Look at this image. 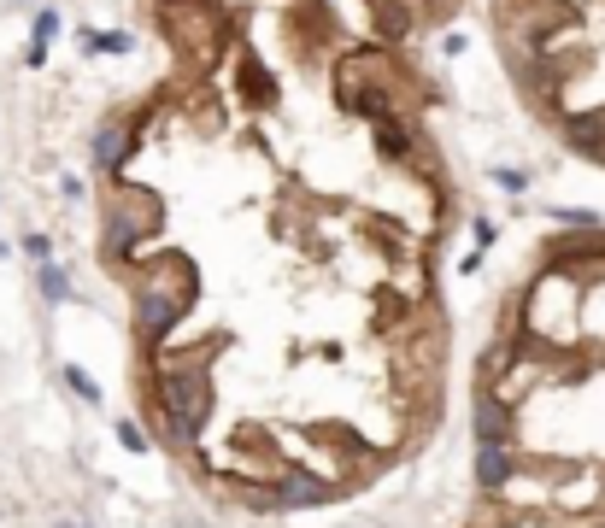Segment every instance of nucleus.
Listing matches in <instances>:
<instances>
[{"mask_svg": "<svg viewBox=\"0 0 605 528\" xmlns=\"http://www.w3.org/2000/svg\"><path fill=\"white\" fill-rule=\"evenodd\" d=\"M18 253L30 259V264H47V259H54V241H47L42 230H30V235H24V241H18Z\"/></svg>", "mask_w": 605, "mask_h": 528, "instance_id": "dca6fc26", "label": "nucleus"}, {"mask_svg": "<svg viewBox=\"0 0 605 528\" xmlns=\"http://www.w3.org/2000/svg\"><path fill=\"white\" fill-rule=\"evenodd\" d=\"M6 253H12V247H6V241H0V259H6Z\"/></svg>", "mask_w": 605, "mask_h": 528, "instance_id": "4be33fe9", "label": "nucleus"}, {"mask_svg": "<svg viewBox=\"0 0 605 528\" xmlns=\"http://www.w3.org/2000/svg\"><path fill=\"white\" fill-rule=\"evenodd\" d=\"M471 440L476 446H523V411H517L500 387L476 382V394H471Z\"/></svg>", "mask_w": 605, "mask_h": 528, "instance_id": "7ed1b4c3", "label": "nucleus"}, {"mask_svg": "<svg viewBox=\"0 0 605 528\" xmlns=\"http://www.w3.org/2000/svg\"><path fill=\"white\" fill-rule=\"evenodd\" d=\"M59 30H65V12H59V6H42V12H30V42L54 47V42H59Z\"/></svg>", "mask_w": 605, "mask_h": 528, "instance_id": "9b49d317", "label": "nucleus"}, {"mask_svg": "<svg viewBox=\"0 0 605 528\" xmlns=\"http://www.w3.org/2000/svg\"><path fill=\"white\" fill-rule=\"evenodd\" d=\"M552 223H559V230H600L594 211H576V206H552Z\"/></svg>", "mask_w": 605, "mask_h": 528, "instance_id": "2eb2a0df", "label": "nucleus"}, {"mask_svg": "<svg viewBox=\"0 0 605 528\" xmlns=\"http://www.w3.org/2000/svg\"><path fill=\"white\" fill-rule=\"evenodd\" d=\"M236 94H241V106L270 112V106L282 100V83L270 77V65H259L253 54H241V59H236Z\"/></svg>", "mask_w": 605, "mask_h": 528, "instance_id": "0eeeda50", "label": "nucleus"}, {"mask_svg": "<svg viewBox=\"0 0 605 528\" xmlns=\"http://www.w3.org/2000/svg\"><path fill=\"white\" fill-rule=\"evenodd\" d=\"M523 470H529L523 446H476V458H471V482H476L483 499H505L523 482Z\"/></svg>", "mask_w": 605, "mask_h": 528, "instance_id": "20e7f679", "label": "nucleus"}, {"mask_svg": "<svg viewBox=\"0 0 605 528\" xmlns=\"http://www.w3.org/2000/svg\"><path fill=\"white\" fill-rule=\"evenodd\" d=\"M59 376H65V387H71V394H77L83 399V406H101V382H94V376L89 370H83V364H65V370H59Z\"/></svg>", "mask_w": 605, "mask_h": 528, "instance_id": "f8f14e48", "label": "nucleus"}, {"mask_svg": "<svg viewBox=\"0 0 605 528\" xmlns=\"http://www.w3.org/2000/svg\"><path fill=\"white\" fill-rule=\"evenodd\" d=\"M370 147H376V159L382 165H394V171H412V153H417V130L405 118H382V123H370Z\"/></svg>", "mask_w": 605, "mask_h": 528, "instance_id": "423d86ee", "label": "nucleus"}, {"mask_svg": "<svg viewBox=\"0 0 605 528\" xmlns=\"http://www.w3.org/2000/svg\"><path fill=\"white\" fill-rule=\"evenodd\" d=\"M464 47H471V35H464V30H447V35H441V54H447V59H459Z\"/></svg>", "mask_w": 605, "mask_h": 528, "instance_id": "f3484780", "label": "nucleus"}, {"mask_svg": "<svg viewBox=\"0 0 605 528\" xmlns=\"http://www.w3.org/2000/svg\"><path fill=\"white\" fill-rule=\"evenodd\" d=\"M488 182L500 188V194H512V200H523V194H529V171H517V165H493V171H488Z\"/></svg>", "mask_w": 605, "mask_h": 528, "instance_id": "ddd939ff", "label": "nucleus"}, {"mask_svg": "<svg viewBox=\"0 0 605 528\" xmlns=\"http://www.w3.org/2000/svg\"><path fill=\"white\" fill-rule=\"evenodd\" d=\"M493 241H500V223L476 211V218H471V247H476V253H493Z\"/></svg>", "mask_w": 605, "mask_h": 528, "instance_id": "4468645a", "label": "nucleus"}, {"mask_svg": "<svg viewBox=\"0 0 605 528\" xmlns=\"http://www.w3.org/2000/svg\"><path fill=\"white\" fill-rule=\"evenodd\" d=\"M165 230V200L153 194V188L130 182V176H112V182H101V259L112 276L130 282L135 259L147 253V241Z\"/></svg>", "mask_w": 605, "mask_h": 528, "instance_id": "f257e3e1", "label": "nucleus"}, {"mask_svg": "<svg viewBox=\"0 0 605 528\" xmlns=\"http://www.w3.org/2000/svg\"><path fill=\"white\" fill-rule=\"evenodd\" d=\"M112 435H118V446H123V452H135V458H147V452L159 446V435L147 429L141 417H118V429H112Z\"/></svg>", "mask_w": 605, "mask_h": 528, "instance_id": "9d476101", "label": "nucleus"}, {"mask_svg": "<svg viewBox=\"0 0 605 528\" xmlns=\"http://www.w3.org/2000/svg\"><path fill=\"white\" fill-rule=\"evenodd\" d=\"M159 6H218V0H159Z\"/></svg>", "mask_w": 605, "mask_h": 528, "instance_id": "aec40b11", "label": "nucleus"}, {"mask_svg": "<svg viewBox=\"0 0 605 528\" xmlns=\"http://www.w3.org/2000/svg\"><path fill=\"white\" fill-rule=\"evenodd\" d=\"M59 528H94V523H59Z\"/></svg>", "mask_w": 605, "mask_h": 528, "instance_id": "412c9836", "label": "nucleus"}, {"mask_svg": "<svg viewBox=\"0 0 605 528\" xmlns=\"http://www.w3.org/2000/svg\"><path fill=\"white\" fill-rule=\"evenodd\" d=\"M24 65L42 71V65H47V47H42V42H30V47H24Z\"/></svg>", "mask_w": 605, "mask_h": 528, "instance_id": "6ab92c4d", "label": "nucleus"}, {"mask_svg": "<svg viewBox=\"0 0 605 528\" xmlns=\"http://www.w3.org/2000/svg\"><path fill=\"white\" fill-rule=\"evenodd\" d=\"M59 188H65V200H71V206H83V200H89V188H83V176H59Z\"/></svg>", "mask_w": 605, "mask_h": 528, "instance_id": "a211bd4d", "label": "nucleus"}, {"mask_svg": "<svg viewBox=\"0 0 605 528\" xmlns=\"http://www.w3.org/2000/svg\"><path fill=\"white\" fill-rule=\"evenodd\" d=\"M123 147H130V118H123V112H106V118L94 123V135H89V159H94V176H101V182L130 176V165H123Z\"/></svg>", "mask_w": 605, "mask_h": 528, "instance_id": "39448f33", "label": "nucleus"}, {"mask_svg": "<svg viewBox=\"0 0 605 528\" xmlns=\"http://www.w3.org/2000/svg\"><path fill=\"white\" fill-rule=\"evenodd\" d=\"M77 54L94 59V54H135V35L130 30H77Z\"/></svg>", "mask_w": 605, "mask_h": 528, "instance_id": "1a4fd4ad", "label": "nucleus"}, {"mask_svg": "<svg viewBox=\"0 0 605 528\" xmlns=\"http://www.w3.org/2000/svg\"><path fill=\"white\" fill-rule=\"evenodd\" d=\"M35 288H42V299H47V306H71V299H77V282H71V270H65L59 259L35 264Z\"/></svg>", "mask_w": 605, "mask_h": 528, "instance_id": "6e6552de", "label": "nucleus"}, {"mask_svg": "<svg viewBox=\"0 0 605 528\" xmlns=\"http://www.w3.org/2000/svg\"><path fill=\"white\" fill-rule=\"evenodd\" d=\"M194 288H171V282H130V335L141 347V358L171 347V335L189 323L194 311Z\"/></svg>", "mask_w": 605, "mask_h": 528, "instance_id": "f03ea898", "label": "nucleus"}]
</instances>
